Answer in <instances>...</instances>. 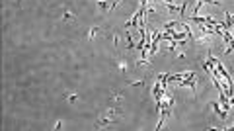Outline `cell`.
I'll list each match as a JSON object with an SVG mask.
<instances>
[{
  "label": "cell",
  "instance_id": "1",
  "mask_svg": "<svg viewBox=\"0 0 234 131\" xmlns=\"http://www.w3.org/2000/svg\"><path fill=\"white\" fill-rule=\"evenodd\" d=\"M209 106H211V108H213V112H215L217 116L220 117V119H225V117H226V112H225V110H222V108H220V106H219V104H217V102H211Z\"/></svg>",
  "mask_w": 234,
  "mask_h": 131
},
{
  "label": "cell",
  "instance_id": "2",
  "mask_svg": "<svg viewBox=\"0 0 234 131\" xmlns=\"http://www.w3.org/2000/svg\"><path fill=\"white\" fill-rule=\"evenodd\" d=\"M125 37H127V49H135V41H133V37H131V31L129 29H125Z\"/></svg>",
  "mask_w": 234,
  "mask_h": 131
},
{
  "label": "cell",
  "instance_id": "3",
  "mask_svg": "<svg viewBox=\"0 0 234 131\" xmlns=\"http://www.w3.org/2000/svg\"><path fill=\"white\" fill-rule=\"evenodd\" d=\"M98 6H100V10H102V12H105V10L111 8V4H109L108 0H98Z\"/></svg>",
  "mask_w": 234,
  "mask_h": 131
},
{
  "label": "cell",
  "instance_id": "4",
  "mask_svg": "<svg viewBox=\"0 0 234 131\" xmlns=\"http://www.w3.org/2000/svg\"><path fill=\"white\" fill-rule=\"evenodd\" d=\"M98 31H100L98 28H92V29H90V39H94V37H96V35H98Z\"/></svg>",
  "mask_w": 234,
  "mask_h": 131
},
{
  "label": "cell",
  "instance_id": "5",
  "mask_svg": "<svg viewBox=\"0 0 234 131\" xmlns=\"http://www.w3.org/2000/svg\"><path fill=\"white\" fill-rule=\"evenodd\" d=\"M62 18H65V20H72L74 16L70 14V12H66V10H65V12H62Z\"/></svg>",
  "mask_w": 234,
  "mask_h": 131
},
{
  "label": "cell",
  "instance_id": "6",
  "mask_svg": "<svg viewBox=\"0 0 234 131\" xmlns=\"http://www.w3.org/2000/svg\"><path fill=\"white\" fill-rule=\"evenodd\" d=\"M68 102H70V104L76 102V94H70V96H68Z\"/></svg>",
  "mask_w": 234,
  "mask_h": 131
},
{
  "label": "cell",
  "instance_id": "7",
  "mask_svg": "<svg viewBox=\"0 0 234 131\" xmlns=\"http://www.w3.org/2000/svg\"><path fill=\"white\" fill-rule=\"evenodd\" d=\"M111 35H113V33H111ZM113 45H115V47L119 45V37H117V35H113Z\"/></svg>",
  "mask_w": 234,
  "mask_h": 131
},
{
  "label": "cell",
  "instance_id": "8",
  "mask_svg": "<svg viewBox=\"0 0 234 131\" xmlns=\"http://www.w3.org/2000/svg\"><path fill=\"white\" fill-rule=\"evenodd\" d=\"M61 127H62V121H61V119H59V121L55 123V129H61Z\"/></svg>",
  "mask_w": 234,
  "mask_h": 131
},
{
  "label": "cell",
  "instance_id": "9",
  "mask_svg": "<svg viewBox=\"0 0 234 131\" xmlns=\"http://www.w3.org/2000/svg\"><path fill=\"white\" fill-rule=\"evenodd\" d=\"M119 2H121V0H113V4H111V8H115L117 4H119Z\"/></svg>",
  "mask_w": 234,
  "mask_h": 131
},
{
  "label": "cell",
  "instance_id": "10",
  "mask_svg": "<svg viewBox=\"0 0 234 131\" xmlns=\"http://www.w3.org/2000/svg\"><path fill=\"white\" fill-rule=\"evenodd\" d=\"M20 2H22V0H16V4H20Z\"/></svg>",
  "mask_w": 234,
  "mask_h": 131
}]
</instances>
